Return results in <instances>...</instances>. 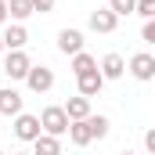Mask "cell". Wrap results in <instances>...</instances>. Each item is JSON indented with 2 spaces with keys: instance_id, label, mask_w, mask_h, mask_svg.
<instances>
[{
  "instance_id": "52a82bcc",
  "label": "cell",
  "mask_w": 155,
  "mask_h": 155,
  "mask_svg": "<svg viewBox=\"0 0 155 155\" xmlns=\"http://www.w3.org/2000/svg\"><path fill=\"white\" fill-rule=\"evenodd\" d=\"M58 51L69 54V58H76L79 51H83V33L79 29H61L58 33Z\"/></svg>"
},
{
  "instance_id": "4fadbf2b",
  "label": "cell",
  "mask_w": 155,
  "mask_h": 155,
  "mask_svg": "<svg viewBox=\"0 0 155 155\" xmlns=\"http://www.w3.org/2000/svg\"><path fill=\"white\" fill-rule=\"evenodd\" d=\"M25 43H29L25 25H11V29H4V47H7V51H22Z\"/></svg>"
},
{
  "instance_id": "603a6c76",
  "label": "cell",
  "mask_w": 155,
  "mask_h": 155,
  "mask_svg": "<svg viewBox=\"0 0 155 155\" xmlns=\"http://www.w3.org/2000/svg\"><path fill=\"white\" fill-rule=\"evenodd\" d=\"M7 22V0H0V25Z\"/></svg>"
},
{
  "instance_id": "277c9868",
  "label": "cell",
  "mask_w": 155,
  "mask_h": 155,
  "mask_svg": "<svg viewBox=\"0 0 155 155\" xmlns=\"http://www.w3.org/2000/svg\"><path fill=\"white\" fill-rule=\"evenodd\" d=\"M25 83H29L33 94H47V90L54 87V69H47V65H33L29 76H25Z\"/></svg>"
},
{
  "instance_id": "7c38bea8",
  "label": "cell",
  "mask_w": 155,
  "mask_h": 155,
  "mask_svg": "<svg viewBox=\"0 0 155 155\" xmlns=\"http://www.w3.org/2000/svg\"><path fill=\"white\" fill-rule=\"evenodd\" d=\"M123 72H126L123 54H105V58H101V76H105V79H119Z\"/></svg>"
},
{
  "instance_id": "9c48e42d",
  "label": "cell",
  "mask_w": 155,
  "mask_h": 155,
  "mask_svg": "<svg viewBox=\"0 0 155 155\" xmlns=\"http://www.w3.org/2000/svg\"><path fill=\"white\" fill-rule=\"evenodd\" d=\"M0 116H22V94L15 87L0 90Z\"/></svg>"
},
{
  "instance_id": "484cf974",
  "label": "cell",
  "mask_w": 155,
  "mask_h": 155,
  "mask_svg": "<svg viewBox=\"0 0 155 155\" xmlns=\"http://www.w3.org/2000/svg\"><path fill=\"white\" fill-rule=\"evenodd\" d=\"M119 155H134V152H119Z\"/></svg>"
},
{
  "instance_id": "2e32d148",
  "label": "cell",
  "mask_w": 155,
  "mask_h": 155,
  "mask_svg": "<svg viewBox=\"0 0 155 155\" xmlns=\"http://www.w3.org/2000/svg\"><path fill=\"white\" fill-rule=\"evenodd\" d=\"M7 15L11 18H29V15H36V7H33V0H7Z\"/></svg>"
},
{
  "instance_id": "8992f818",
  "label": "cell",
  "mask_w": 155,
  "mask_h": 155,
  "mask_svg": "<svg viewBox=\"0 0 155 155\" xmlns=\"http://www.w3.org/2000/svg\"><path fill=\"white\" fill-rule=\"evenodd\" d=\"M119 25V15L112 7H97V11H90V29L94 33H116Z\"/></svg>"
},
{
  "instance_id": "ac0fdd59",
  "label": "cell",
  "mask_w": 155,
  "mask_h": 155,
  "mask_svg": "<svg viewBox=\"0 0 155 155\" xmlns=\"http://www.w3.org/2000/svg\"><path fill=\"white\" fill-rule=\"evenodd\" d=\"M108 7L123 18V15H134V11H137V0H108Z\"/></svg>"
},
{
  "instance_id": "9a60e30c",
  "label": "cell",
  "mask_w": 155,
  "mask_h": 155,
  "mask_svg": "<svg viewBox=\"0 0 155 155\" xmlns=\"http://www.w3.org/2000/svg\"><path fill=\"white\" fill-rule=\"evenodd\" d=\"M94 69H97V61H94V58H90V54H87V51H79L76 58H72V76H87V72H94Z\"/></svg>"
},
{
  "instance_id": "4316f807",
  "label": "cell",
  "mask_w": 155,
  "mask_h": 155,
  "mask_svg": "<svg viewBox=\"0 0 155 155\" xmlns=\"http://www.w3.org/2000/svg\"><path fill=\"white\" fill-rule=\"evenodd\" d=\"M0 155H4V152H0Z\"/></svg>"
},
{
  "instance_id": "ba28073f",
  "label": "cell",
  "mask_w": 155,
  "mask_h": 155,
  "mask_svg": "<svg viewBox=\"0 0 155 155\" xmlns=\"http://www.w3.org/2000/svg\"><path fill=\"white\" fill-rule=\"evenodd\" d=\"M69 141H72L76 148H87V144L94 141V130H90V116H87V119H76V123L69 126Z\"/></svg>"
},
{
  "instance_id": "d4e9b609",
  "label": "cell",
  "mask_w": 155,
  "mask_h": 155,
  "mask_svg": "<svg viewBox=\"0 0 155 155\" xmlns=\"http://www.w3.org/2000/svg\"><path fill=\"white\" fill-rule=\"evenodd\" d=\"M15 155H33V152H15Z\"/></svg>"
},
{
  "instance_id": "5b68a950",
  "label": "cell",
  "mask_w": 155,
  "mask_h": 155,
  "mask_svg": "<svg viewBox=\"0 0 155 155\" xmlns=\"http://www.w3.org/2000/svg\"><path fill=\"white\" fill-rule=\"evenodd\" d=\"M130 76L141 79V83H148V79H155V54H134L130 58Z\"/></svg>"
},
{
  "instance_id": "8fae6325",
  "label": "cell",
  "mask_w": 155,
  "mask_h": 155,
  "mask_svg": "<svg viewBox=\"0 0 155 155\" xmlns=\"http://www.w3.org/2000/svg\"><path fill=\"white\" fill-rule=\"evenodd\" d=\"M61 108L69 112V119H72V123H76V119H87V116H94V112H90V97H83V94L69 97V101H65Z\"/></svg>"
},
{
  "instance_id": "7a4b0ae2",
  "label": "cell",
  "mask_w": 155,
  "mask_h": 155,
  "mask_svg": "<svg viewBox=\"0 0 155 155\" xmlns=\"http://www.w3.org/2000/svg\"><path fill=\"white\" fill-rule=\"evenodd\" d=\"M29 69H33V61H29L25 51H7V58H4V76L7 79H25Z\"/></svg>"
},
{
  "instance_id": "ffe728a7",
  "label": "cell",
  "mask_w": 155,
  "mask_h": 155,
  "mask_svg": "<svg viewBox=\"0 0 155 155\" xmlns=\"http://www.w3.org/2000/svg\"><path fill=\"white\" fill-rule=\"evenodd\" d=\"M141 40H144V43H155V18H152V22H144V29H141Z\"/></svg>"
},
{
  "instance_id": "e0dca14e",
  "label": "cell",
  "mask_w": 155,
  "mask_h": 155,
  "mask_svg": "<svg viewBox=\"0 0 155 155\" xmlns=\"http://www.w3.org/2000/svg\"><path fill=\"white\" fill-rule=\"evenodd\" d=\"M108 116H90V130H94V141H101V137H108Z\"/></svg>"
},
{
  "instance_id": "d6986e66",
  "label": "cell",
  "mask_w": 155,
  "mask_h": 155,
  "mask_svg": "<svg viewBox=\"0 0 155 155\" xmlns=\"http://www.w3.org/2000/svg\"><path fill=\"white\" fill-rule=\"evenodd\" d=\"M134 15H141L144 22H152L155 18V0H137V11H134Z\"/></svg>"
},
{
  "instance_id": "6da1fadb",
  "label": "cell",
  "mask_w": 155,
  "mask_h": 155,
  "mask_svg": "<svg viewBox=\"0 0 155 155\" xmlns=\"http://www.w3.org/2000/svg\"><path fill=\"white\" fill-rule=\"evenodd\" d=\"M40 123H43V134H51V137H61V134H69V126H72V119H69V112H65L61 105L43 108V112H40Z\"/></svg>"
},
{
  "instance_id": "3957f363",
  "label": "cell",
  "mask_w": 155,
  "mask_h": 155,
  "mask_svg": "<svg viewBox=\"0 0 155 155\" xmlns=\"http://www.w3.org/2000/svg\"><path fill=\"white\" fill-rule=\"evenodd\" d=\"M40 134H43V123H40V116H29V112H22V116H15V137L18 141H36Z\"/></svg>"
},
{
  "instance_id": "44dd1931",
  "label": "cell",
  "mask_w": 155,
  "mask_h": 155,
  "mask_svg": "<svg viewBox=\"0 0 155 155\" xmlns=\"http://www.w3.org/2000/svg\"><path fill=\"white\" fill-rule=\"evenodd\" d=\"M33 7H36L40 15H47V11H54V0H33Z\"/></svg>"
},
{
  "instance_id": "7402d4cb",
  "label": "cell",
  "mask_w": 155,
  "mask_h": 155,
  "mask_svg": "<svg viewBox=\"0 0 155 155\" xmlns=\"http://www.w3.org/2000/svg\"><path fill=\"white\" fill-rule=\"evenodd\" d=\"M144 148L155 155V130H148V134H144Z\"/></svg>"
},
{
  "instance_id": "5bb4252c",
  "label": "cell",
  "mask_w": 155,
  "mask_h": 155,
  "mask_svg": "<svg viewBox=\"0 0 155 155\" xmlns=\"http://www.w3.org/2000/svg\"><path fill=\"white\" fill-rule=\"evenodd\" d=\"M33 155H61V141L51 137V134H40L33 141Z\"/></svg>"
},
{
  "instance_id": "cb8c5ba5",
  "label": "cell",
  "mask_w": 155,
  "mask_h": 155,
  "mask_svg": "<svg viewBox=\"0 0 155 155\" xmlns=\"http://www.w3.org/2000/svg\"><path fill=\"white\" fill-rule=\"evenodd\" d=\"M4 51H7V47H4V33H0V54H4Z\"/></svg>"
},
{
  "instance_id": "30bf717a",
  "label": "cell",
  "mask_w": 155,
  "mask_h": 155,
  "mask_svg": "<svg viewBox=\"0 0 155 155\" xmlns=\"http://www.w3.org/2000/svg\"><path fill=\"white\" fill-rule=\"evenodd\" d=\"M79 94L83 97H97L101 94V87H105V76H101V69H94V72H87V76H79Z\"/></svg>"
}]
</instances>
